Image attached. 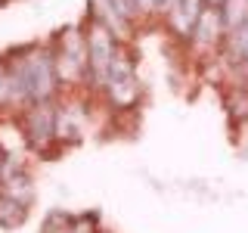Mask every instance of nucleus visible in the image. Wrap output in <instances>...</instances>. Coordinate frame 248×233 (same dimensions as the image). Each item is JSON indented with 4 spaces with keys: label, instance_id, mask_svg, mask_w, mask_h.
<instances>
[{
    "label": "nucleus",
    "instance_id": "nucleus-1",
    "mask_svg": "<svg viewBox=\"0 0 248 233\" xmlns=\"http://www.w3.org/2000/svg\"><path fill=\"white\" fill-rule=\"evenodd\" d=\"M10 93L13 100H25V103H46L50 93L56 90L59 68L56 56L46 50H31L10 68Z\"/></svg>",
    "mask_w": 248,
    "mask_h": 233
},
{
    "label": "nucleus",
    "instance_id": "nucleus-2",
    "mask_svg": "<svg viewBox=\"0 0 248 233\" xmlns=\"http://www.w3.org/2000/svg\"><path fill=\"white\" fill-rule=\"evenodd\" d=\"M118 47H115V34L106 25H93L87 34V62H90V75L96 84H106L108 68H112Z\"/></svg>",
    "mask_w": 248,
    "mask_h": 233
},
{
    "label": "nucleus",
    "instance_id": "nucleus-3",
    "mask_svg": "<svg viewBox=\"0 0 248 233\" xmlns=\"http://www.w3.org/2000/svg\"><path fill=\"white\" fill-rule=\"evenodd\" d=\"M103 87H106L108 97H112L115 106H130L140 97V81L134 75V62H130V56H124L121 50H118V56H115L112 68H108V78H106Z\"/></svg>",
    "mask_w": 248,
    "mask_h": 233
},
{
    "label": "nucleus",
    "instance_id": "nucleus-4",
    "mask_svg": "<svg viewBox=\"0 0 248 233\" xmlns=\"http://www.w3.org/2000/svg\"><path fill=\"white\" fill-rule=\"evenodd\" d=\"M56 68H59V78H81L84 72L90 68L87 62V41H81V34H68L62 41V50L56 53Z\"/></svg>",
    "mask_w": 248,
    "mask_h": 233
},
{
    "label": "nucleus",
    "instance_id": "nucleus-5",
    "mask_svg": "<svg viewBox=\"0 0 248 233\" xmlns=\"http://www.w3.org/2000/svg\"><path fill=\"white\" fill-rule=\"evenodd\" d=\"M56 109L46 103H34V109L25 115V134L34 146H44L56 137Z\"/></svg>",
    "mask_w": 248,
    "mask_h": 233
},
{
    "label": "nucleus",
    "instance_id": "nucleus-6",
    "mask_svg": "<svg viewBox=\"0 0 248 233\" xmlns=\"http://www.w3.org/2000/svg\"><path fill=\"white\" fill-rule=\"evenodd\" d=\"M223 31H227V25H223L220 10L208 6V10L199 16L196 28H192V37H196V44H199V47H214V44L223 37Z\"/></svg>",
    "mask_w": 248,
    "mask_h": 233
},
{
    "label": "nucleus",
    "instance_id": "nucleus-7",
    "mask_svg": "<svg viewBox=\"0 0 248 233\" xmlns=\"http://www.w3.org/2000/svg\"><path fill=\"white\" fill-rule=\"evenodd\" d=\"M168 13H170V25L180 34H192L199 16L205 13V0H174Z\"/></svg>",
    "mask_w": 248,
    "mask_h": 233
},
{
    "label": "nucleus",
    "instance_id": "nucleus-8",
    "mask_svg": "<svg viewBox=\"0 0 248 233\" xmlns=\"http://www.w3.org/2000/svg\"><path fill=\"white\" fill-rule=\"evenodd\" d=\"M220 16H223L227 31H236L239 25H245V22H248V0H223Z\"/></svg>",
    "mask_w": 248,
    "mask_h": 233
},
{
    "label": "nucleus",
    "instance_id": "nucleus-9",
    "mask_svg": "<svg viewBox=\"0 0 248 233\" xmlns=\"http://www.w3.org/2000/svg\"><path fill=\"white\" fill-rule=\"evenodd\" d=\"M10 97H13V93H10V72L0 66V103H3V100H10Z\"/></svg>",
    "mask_w": 248,
    "mask_h": 233
},
{
    "label": "nucleus",
    "instance_id": "nucleus-10",
    "mask_svg": "<svg viewBox=\"0 0 248 233\" xmlns=\"http://www.w3.org/2000/svg\"><path fill=\"white\" fill-rule=\"evenodd\" d=\"M205 3H208V6H214V10H217V6H223V0H205Z\"/></svg>",
    "mask_w": 248,
    "mask_h": 233
},
{
    "label": "nucleus",
    "instance_id": "nucleus-11",
    "mask_svg": "<svg viewBox=\"0 0 248 233\" xmlns=\"http://www.w3.org/2000/svg\"><path fill=\"white\" fill-rule=\"evenodd\" d=\"M0 165H3V152H0Z\"/></svg>",
    "mask_w": 248,
    "mask_h": 233
}]
</instances>
